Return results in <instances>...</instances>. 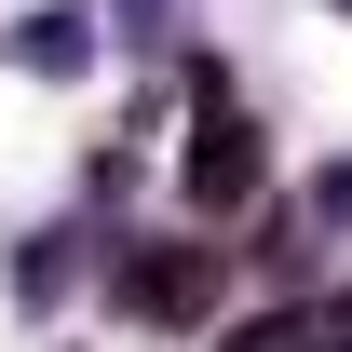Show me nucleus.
Returning a JSON list of instances; mask_svg holds the SVG:
<instances>
[{"mask_svg": "<svg viewBox=\"0 0 352 352\" xmlns=\"http://www.w3.org/2000/svg\"><path fill=\"white\" fill-rule=\"evenodd\" d=\"M230 271H244V244H204V230L122 244V258H109V311H122V325H217Z\"/></svg>", "mask_w": 352, "mask_h": 352, "instance_id": "1", "label": "nucleus"}, {"mask_svg": "<svg viewBox=\"0 0 352 352\" xmlns=\"http://www.w3.org/2000/svg\"><path fill=\"white\" fill-rule=\"evenodd\" d=\"M258 176H271L258 122H244L230 95H204V122H190V149H176V190H190V217H244V204H258Z\"/></svg>", "mask_w": 352, "mask_h": 352, "instance_id": "2", "label": "nucleus"}, {"mask_svg": "<svg viewBox=\"0 0 352 352\" xmlns=\"http://www.w3.org/2000/svg\"><path fill=\"white\" fill-rule=\"evenodd\" d=\"M14 68H41V82H82V68H95V28H82V14H28V28H14Z\"/></svg>", "mask_w": 352, "mask_h": 352, "instance_id": "3", "label": "nucleus"}, {"mask_svg": "<svg viewBox=\"0 0 352 352\" xmlns=\"http://www.w3.org/2000/svg\"><path fill=\"white\" fill-rule=\"evenodd\" d=\"M68 244H82V230H28V258H14V298H28V311H54V298H68V271H82Z\"/></svg>", "mask_w": 352, "mask_h": 352, "instance_id": "4", "label": "nucleus"}, {"mask_svg": "<svg viewBox=\"0 0 352 352\" xmlns=\"http://www.w3.org/2000/svg\"><path fill=\"white\" fill-rule=\"evenodd\" d=\"M217 352H325V325H311V311H258V325H230Z\"/></svg>", "mask_w": 352, "mask_h": 352, "instance_id": "5", "label": "nucleus"}, {"mask_svg": "<svg viewBox=\"0 0 352 352\" xmlns=\"http://www.w3.org/2000/svg\"><path fill=\"white\" fill-rule=\"evenodd\" d=\"M311 230H352V163H325V176H311Z\"/></svg>", "mask_w": 352, "mask_h": 352, "instance_id": "6", "label": "nucleus"}, {"mask_svg": "<svg viewBox=\"0 0 352 352\" xmlns=\"http://www.w3.org/2000/svg\"><path fill=\"white\" fill-rule=\"evenodd\" d=\"M325 352H352V325H339V339H325Z\"/></svg>", "mask_w": 352, "mask_h": 352, "instance_id": "7", "label": "nucleus"}]
</instances>
